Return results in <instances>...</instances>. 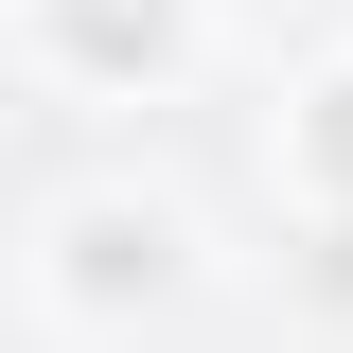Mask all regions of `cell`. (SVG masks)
Returning a JSON list of instances; mask_svg holds the SVG:
<instances>
[{"instance_id": "1", "label": "cell", "mask_w": 353, "mask_h": 353, "mask_svg": "<svg viewBox=\"0 0 353 353\" xmlns=\"http://www.w3.org/2000/svg\"><path fill=\"white\" fill-rule=\"evenodd\" d=\"M176 283H194V212L141 194V176H88V194L36 212V318H71V336H124Z\"/></svg>"}, {"instance_id": "2", "label": "cell", "mask_w": 353, "mask_h": 353, "mask_svg": "<svg viewBox=\"0 0 353 353\" xmlns=\"http://www.w3.org/2000/svg\"><path fill=\"white\" fill-rule=\"evenodd\" d=\"M18 53H36L53 88H159V71H194V0H18Z\"/></svg>"}, {"instance_id": "3", "label": "cell", "mask_w": 353, "mask_h": 353, "mask_svg": "<svg viewBox=\"0 0 353 353\" xmlns=\"http://www.w3.org/2000/svg\"><path fill=\"white\" fill-rule=\"evenodd\" d=\"M283 194L301 212H353V53L283 88Z\"/></svg>"}, {"instance_id": "4", "label": "cell", "mask_w": 353, "mask_h": 353, "mask_svg": "<svg viewBox=\"0 0 353 353\" xmlns=\"http://www.w3.org/2000/svg\"><path fill=\"white\" fill-rule=\"evenodd\" d=\"M301 301H318V318H353V212H318V230H301Z\"/></svg>"}]
</instances>
